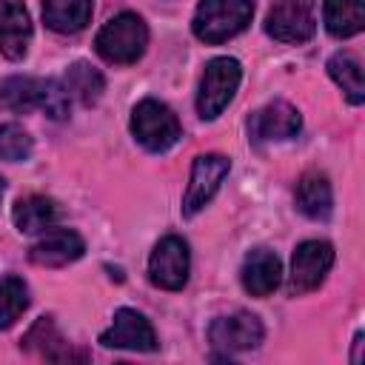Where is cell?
Wrapping results in <instances>:
<instances>
[{
	"mask_svg": "<svg viewBox=\"0 0 365 365\" xmlns=\"http://www.w3.org/2000/svg\"><path fill=\"white\" fill-rule=\"evenodd\" d=\"M63 86H66L68 97H74V100L83 103V106H94V103L103 97V88H106L103 74H100L94 66L83 63V60H80V63H71V66L66 68Z\"/></svg>",
	"mask_w": 365,
	"mask_h": 365,
	"instance_id": "obj_20",
	"label": "cell"
},
{
	"mask_svg": "<svg viewBox=\"0 0 365 365\" xmlns=\"http://www.w3.org/2000/svg\"><path fill=\"white\" fill-rule=\"evenodd\" d=\"M262 322L259 317L248 311H237L228 317H217L208 328V339L217 351L222 354H237V351H251L262 342Z\"/></svg>",
	"mask_w": 365,
	"mask_h": 365,
	"instance_id": "obj_9",
	"label": "cell"
},
{
	"mask_svg": "<svg viewBox=\"0 0 365 365\" xmlns=\"http://www.w3.org/2000/svg\"><path fill=\"white\" fill-rule=\"evenodd\" d=\"M242 288L251 297H268L277 291V285L282 282V262L274 251L268 248H254L245 259H242V271H240Z\"/></svg>",
	"mask_w": 365,
	"mask_h": 365,
	"instance_id": "obj_14",
	"label": "cell"
},
{
	"mask_svg": "<svg viewBox=\"0 0 365 365\" xmlns=\"http://www.w3.org/2000/svg\"><path fill=\"white\" fill-rule=\"evenodd\" d=\"M14 225L20 234H40V231H48L57 217H60V208L51 197H43V194H31V197H23L14 202Z\"/></svg>",
	"mask_w": 365,
	"mask_h": 365,
	"instance_id": "obj_16",
	"label": "cell"
},
{
	"mask_svg": "<svg viewBox=\"0 0 365 365\" xmlns=\"http://www.w3.org/2000/svg\"><path fill=\"white\" fill-rule=\"evenodd\" d=\"M322 17L334 37H354L365 29V0H325Z\"/></svg>",
	"mask_w": 365,
	"mask_h": 365,
	"instance_id": "obj_19",
	"label": "cell"
},
{
	"mask_svg": "<svg viewBox=\"0 0 365 365\" xmlns=\"http://www.w3.org/2000/svg\"><path fill=\"white\" fill-rule=\"evenodd\" d=\"M354 348H356V351H354V356H351V359H354V362H359V359H362V356H359V348H362V334H356V339H354Z\"/></svg>",
	"mask_w": 365,
	"mask_h": 365,
	"instance_id": "obj_26",
	"label": "cell"
},
{
	"mask_svg": "<svg viewBox=\"0 0 365 365\" xmlns=\"http://www.w3.org/2000/svg\"><path fill=\"white\" fill-rule=\"evenodd\" d=\"M294 200H297V208L311 217V220H325L334 208V194H331V182L322 171H305L297 182V191H294Z\"/></svg>",
	"mask_w": 365,
	"mask_h": 365,
	"instance_id": "obj_15",
	"label": "cell"
},
{
	"mask_svg": "<svg viewBox=\"0 0 365 365\" xmlns=\"http://www.w3.org/2000/svg\"><path fill=\"white\" fill-rule=\"evenodd\" d=\"M3 191H6V180L0 177V200H3Z\"/></svg>",
	"mask_w": 365,
	"mask_h": 365,
	"instance_id": "obj_27",
	"label": "cell"
},
{
	"mask_svg": "<svg viewBox=\"0 0 365 365\" xmlns=\"http://www.w3.org/2000/svg\"><path fill=\"white\" fill-rule=\"evenodd\" d=\"M86 251V242L71 228H51L43 231V237L29 248V259L40 268H60L74 259H80Z\"/></svg>",
	"mask_w": 365,
	"mask_h": 365,
	"instance_id": "obj_12",
	"label": "cell"
},
{
	"mask_svg": "<svg viewBox=\"0 0 365 365\" xmlns=\"http://www.w3.org/2000/svg\"><path fill=\"white\" fill-rule=\"evenodd\" d=\"M231 171V160L222 154H200L191 165V177H188V188L182 197V214L194 217L197 211H202L211 197L217 194L220 182L228 177Z\"/></svg>",
	"mask_w": 365,
	"mask_h": 365,
	"instance_id": "obj_8",
	"label": "cell"
},
{
	"mask_svg": "<svg viewBox=\"0 0 365 365\" xmlns=\"http://www.w3.org/2000/svg\"><path fill=\"white\" fill-rule=\"evenodd\" d=\"M23 348L26 351H34L37 356H43V359H54V362H63V359H83V354H74L71 348H68V342L60 336V331H57V325L51 322V317H40L34 325H31V331L23 336Z\"/></svg>",
	"mask_w": 365,
	"mask_h": 365,
	"instance_id": "obj_17",
	"label": "cell"
},
{
	"mask_svg": "<svg viewBox=\"0 0 365 365\" xmlns=\"http://www.w3.org/2000/svg\"><path fill=\"white\" fill-rule=\"evenodd\" d=\"M40 88H43V80H37V77H26V74L6 77L0 83V106L9 111L40 108Z\"/></svg>",
	"mask_w": 365,
	"mask_h": 365,
	"instance_id": "obj_21",
	"label": "cell"
},
{
	"mask_svg": "<svg viewBox=\"0 0 365 365\" xmlns=\"http://www.w3.org/2000/svg\"><path fill=\"white\" fill-rule=\"evenodd\" d=\"M26 308H29V285L14 274L3 277L0 279V331L11 328Z\"/></svg>",
	"mask_w": 365,
	"mask_h": 365,
	"instance_id": "obj_23",
	"label": "cell"
},
{
	"mask_svg": "<svg viewBox=\"0 0 365 365\" xmlns=\"http://www.w3.org/2000/svg\"><path fill=\"white\" fill-rule=\"evenodd\" d=\"M334 265V245L325 240H305L297 245L291 257V274H288V291L294 297L308 294L322 285Z\"/></svg>",
	"mask_w": 365,
	"mask_h": 365,
	"instance_id": "obj_5",
	"label": "cell"
},
{
	"mask_svg": "<svg viewBox=\"0 0 365 365\" xmlns=\"http://www.w3.org/2000/svg\"><path fill=\"white\" fill-rule=\"evenodd\" d=\"M31 43V20L23 0H0V54L23 60Z\"/></svg>",
	"mask_w": 365,
	"mask_h": 365,
	"instance_id": "obj_13",
	"label": "cell"
},
{
	"mask_svg": "<svg viewBox=\"0 0 365 365\" xmlns=\"http://www.w3.org/2000/svg\"><path fill=\"white\" fill-rule=\"evenodd\" d=\"M328 74H331V80L345 91V97H348L354 106H359V103L365 100L362 66H359V60H356L354 54H348V51L334 54V57L328 60Z\"/></svg>",
	"mask_w": 365,
	"mask_h": 365,
	"instance_id": "obj_22",
	"label": "cell"
},
{
	"mask_svg": "<svg viewBox=\"0 0 365 365\" xmlns=\"http://www.w3.org/2000/svg\"><path fill=\"white\" fill-rule=\"evenodd\" d=\"M97 54L106 63H117V66H128L137 63L145 54L148 46V29L143 23V17L123 11L117 17H111L100 31H97Z\"/></svg>",
	"mask_w": 365,
	"mask_h": 365,
	"instance_id": "obj_1",
	"label": "cell"
},
{
	"mask_svg": "<svg viewBox=\"0 0 365 365\" xmlns=\"http://www.w3.org/2000/svg\"><path fill=\"white\" fill-rule=\"evenodd\" d=\"M188 268H191L188 245L174 234L163 237L148 257V279L165 291H180L188 282Z\"/></svg>",
	"mask_w": 365,
	"mask_h": 365,
	"instance_id": "obj_7",
	"label": "cell"
},
{
	"mask_svg": "<svg viewBox=\"0 0 365 365\" xmlns=\"http://www.w3.org/2000/svg\"><path fill=\"white\" fill-rule=\"evenodd\" d=\"M68 91L60 80H43V88H40V108L51 117V120H66L68 117Z\"/></svg>",
	"mask_w": 365,
	"mask_h": 365,
	"instance_id": "obj_25",
	"label": "cell"
},
{
	"mask_svg": "<svg viewBox=\"0 0 365 365\" xmlns=\"http://www.w3.org/2000/svg\"><path fill=\"white\" fill-rule=\"evenodd\" d=\"M302 128V117L299 111L285 103V100H274L268 106H262L259 111L251 114L248 120V134L254 143H279V140H291L297 137Z\"/></svg>",
	"mask_w": 365,
	"mask_h": 365,
	"instance_id": "obj_10",
	"label": "cell"
},
{
	"mask_svg": "<svg viewBox=\"0 0 365 365\" xmlns=\"http://www.w3.org/2000/svg\"><path fill=\"white\" fill-rule=\"evenodd\" d=\"M91 0H43V20L57 34H77L91 20Z\"/></svg>",
	"mask_w": 365,
	"mask_h": 365,
	"instance_id": "obj_18",
	"label": "cell"
},
{
	"mask_svg": "<svg viewBox=\"0 0 365 365\" xmlns=\"http://www.w3.org/2000/svg\"><path fill=\"white\" fill-rule=\"evenodd\" d=\"M265 31L279 43H305L317 31L314 0H277L265 17Z\"/></svg>",
	"mask_w": 365,
	"mask_h": 365,
	"instance_id": "obj_6",
	"label": "cell"
},
{
	"mask_svg": "<svg viewBox=\"0 0 365 365\" xmlns=\"http://www.w3.org/2000/svg\"><path fill=\"white\" fill-rule=\"evenodd\" d=\"M131 134L145 151L160 154V151H168L180 140L182 128H180L177 114L165 103L148 97V100H140L131 111Z\"/></svg>",
	"mask_w": 365,
	"mask_h": 365,
	"instance_id": "obj_3",
	"label": "cell"
},
{
	"mask_svg": "<svg viewBox=\"0 0 365 365\" xmlns=\"http://www.w3.org/2000/svg\"><path fill=\"white\" fill-rule=\"evenodd\" d=\"M100 342L106 348H125V351H157V334L151 322L134 311L120 308L114 314V322L100 334Z\"/></svg>",
	"mask_w": 365,
	"mask_h": 365,
	"instance_id": "obj_11",
	"label": "cell"
},
{
	"mask_svg": "<svg viewBox=\"0 0 365 365\" xmlns=\"http://www.w3.org/2000/svg\"><path fill=\"white\" fill-rule=\"evenodd\" d=\"M254 14V0H200L191 29L202 43H225L240 34Z\"/></svg>",
	"mask_w": 365,
	"mask_h": 365,
	"instance_id": "obj_2",
	"label": "cell"
},
{
	"mask_svg": "<svg viewBox=\"0 0 365 365\" xmlns=\"http://www.w3.org/2000/svg\"><path fill=\"white\" fill-rule=\"evenodd\" d=\"M29 154H31V137H29V131L20 128L17 123L0 125V160L20 163V160H29Z\"/></svg>",
	"mask_w": 365,
	"mask_h": 365,
	"instance_id": "obj_24",
	"label": "cell"
},
{
	"mask_svg": "<svg viewBox=\"0 0 365 365\" xmlns=\"http://www.w3.org/2000/svg\"><path fill=\"white\" fill-rule=\"evenodd\" d=\"M242 80V66L234 57H214L208 60L202 80H200V91H197V111L202 120H217L222 114V108L234 100L237 88Z\"/></svg>",
	"mask_w": 365,
	"mask_h": 365,
	"instance_id": "obj_4",
	"label": "cell"
}]
</instances>
